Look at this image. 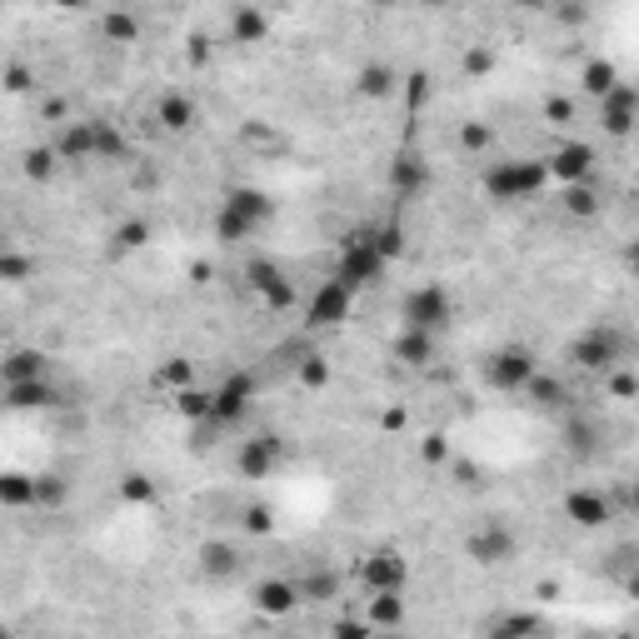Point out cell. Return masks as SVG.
<instances>
[{
  "mask_svg": "<svg viewBox=\"0 0 639 639\" xmlns=\"http://www.w3.org/2000/svg\"><path fill=\"white\" fill-rule=\"evenodd\" d=\"M270 215H275V200H270L265 190L235 185V190L220 200V210H215V240H220V245H240V240H250Z\"/></svg>",
  "mask_w": 639,
  "mask_h": 639,
  "instance_id": "6da1fadb",
  "label": "cell"
},
{
  "mask_svg": "<svg viewBox=\"0 0 639 639\" xmlns=\"http://www.w3.org/2000/svg\"><path fill=\"white\" fill-rule=\"evenodd\" d=\"M545 185H550L545 160H495V165L480 175V190H485L495 205H520V200H535Z\"/></svg>",
  "mask_w": 639,
  "mask_h": 639,
  "instance_id": "7a4b0ae2",
  "label": "cell"
},
{
  "mask_svg": "<svg viewBox=\"0 0 639 639\" xmlns=\"http://www.w3.org/2000/svg\"><path fill=\"white\" fill-rule=\"evenodd\" d=\"M630 345H635V340H630L620 325L600 320V325H590V330H580V335L570 340V365L585 370V375H615V365L625 360Z\"/></svg>",
  "mask_w": 639,
  "mask_h": 639,
  "instance_id": "3957f363",
  "label": "cell"
},
{
  "mask_svg": "<svg viewBox=\"0 0 639 639\" xmlns=\"http://www.w3.org/2000/svg\"><path fill=\"white\" fill-rule=\"evenodd\" d=\"M385 270H390V260L370 245V225H365V230H350V235H345V250H340V265H335V280L360 295V290L380 285Z\"/></svg>",
  "mask_w": 639,
  "mask_h": 639,
  "instance_id": "277c9868",
  "label": "cell"
},
{
  "mask_svg": "<svg viewBox=\"0 0 639 639\" xmlns=\"http://www.w3.org/2000/svg\"><path fill=\"white\" fill-rule=\"evenodd\" d=\"M535 375H540V360H535L530 345H500V350L485 360V380H490L500 395H525Z\"/></svg>",
  "mask_w": 639,
  "mask_h": 639,
  "instance_id": "5b68a950",
  "label": "cell"
},
{
  "mask_svg": "<svg viewBox=\"0 0 639 639\" xmlns=\"http://www.w3.org/2000/svg\"><path fill=\"white\" fill-rule=\"evenodd\" d=\"M450 315H455V300H450L445 285H420V290H410V295L400 300V320H405V330L440 335V330L450 325Z\"/></svg>",
  "mask_w": 639,
  "mask_h": 639,
  "instance_id": "8992f818",
  "label": "cell"
},
{
  "mask_svg": "<svg viewBox=\"0 0 639 639\" xmlns=\"http://www.w3.org/2000/svg\"><path fill=\"white\" fill-rule=\"evenodd\" d=\"M355 575H360L365 595H405V585H410V560H405L400 550H375V555L360 560Z\"/></svg>",
  "mask_w": 639,
  "mask_h": 639,
  "instance_id": "52a82bcc",
  "label": "cell"
},
{
  "mask_svg": "<svg viewBox=\"0 0 639 639\" xmlns=\"http://www.w3.org/2000/svg\"><path fill=\"white\" fill-rule=\"evenodd\" d=\"M350 310H355V290H345V285L330 275V280L315 285V295H310V305H305V325H310V330H340V325L350 320Z\"/></svg>",
  "mask_w": 639,
  "mask_h": 639,
  "instance_id": "ba28073f",
  "label": "cell"
},
{
  "mask_svg": "<svg viewBox=\"0 0 639 639\" xmlns=\"http://www.w3.org/2000/svg\"><path fill=\"white\" fill-rule=\"evenodd\" d=\"M465 555H470L475 565H485V570H500V565H510V560L520 555V535H515L510 525H480V530L465 540Z\"/></svg>",
  "mask_w": 639,
  "mask_h": 639,
  "instance_id": "9c48e42d",
  "label": "cell"
},
{
  "mask_svg": "<svg viewBox=\"0 0 639 639\" xmlns=\"http://www.w3.org/2000/svg\"><path fill=\"white\" fill-rule=\"evenodd\" d=\"M545 170H550V180H560V190L565 185H580V180L595 175V145L590 140H560L545 155Z\"/></svg>",
  "mask_w": 639,
  "mask_h": 639,
  "instance_id": "30bf717a",
  "label": "cell"
},
{
  "mask_svg": "<svg viewBox=\"0 0 639 639\" xmlns=\"http://www.w3.org/2000/svg\"><path fill=\"white\" fill-rule=\"evenodd\" d=\"M245 285L265 300V310H280V315H285V310L295 305V285H290V275H285L275 260H265V255L245 265Z\"/></svg>",
  "mask_w": 639,
  "mask_h": 639,
  "instance_id": "8fae6325",
  "label": "cell"
},
{
  "mask_svg": "<svg viewBox=\"0 0 639 639\" xmlns=\"http://www.w3.org/2000/svg\"><path fill=\"white\" fill-rule=\"evenodd\" d=\"M635 125H639V85L620 80V85L600 100V130H605L610 140H625V135H635Z\"/></svg>",
  "mask_w": 639,
  "mask_h": 639,
  "instance_id": "7c38bea8",
  "label": "cell"
},
{
  "mask_svg": "<svg viewBox=\"0 0 639 639\" xmlns=\"http://www.w3.org/2000/svg\"><path fill=\"white\" fill-rule=\"evenodd\" d=\"M280 460H285L280 435H250V440H240V450H235V475H240V480H265V475L280 470Z\"/></svg>",
  "mask_w": 639,
  "mask_h": 639,
  "instance_id": "4fadbf2b",
  "label": "cell"
},
{
  "mask_svg": "<svg viewBox=\"0 0 639 639\" xmlns=\"http://www.w3.org/2000/svg\"><path fill=\"white\" fill-rule=\"evenodd\" d=\"M560 510H565V520H570L575 530H605V525L615 520V505H610V495H605V490H595V485H580V490H570V495L560 500Z\"/></svg>",
  "mask_w": 639,
  "mask_h": 639,
  "instance_id": "5bb4252c",
  "label": "cell"
},
{
  "mask_svg": "<svg viewBox=\"0 0 639 639\" xmlns=\"http://www.w3.org/2000/svg\"><path fill=\"white\" fill-rule=\"evenodd\" d=\"M250 400H255V375L250 370H230L215 385V425H240Z\"/></svg>",
  "mask_w": 639,
  "mask_h": 639,
  "instance_id": "9a60e30c",
  "label": "cell"
},
{
  "mask_svg": "<svg viewBox=\"0 0 639 639\" xmlns=\"http://www.w3.org/2000/svg\"><path fill=\"white\" fill-rule=\"evenodd\" d=\"M250 605H255L265 620H285V615H295L305 600H300V585H295V580L270 575V580H260V585L250 590Z\"/></svg>",
  "mask_w": 639,
  "mask_h": 639,
  "instance_id": "2e32d148",
  "label": "cell"
},
{
  "mask_svg": "<svg viewBox=\"0 0 639 639\" xmlns=\"http://www.w3.org/2000/svg\"><path fill=\"white\" fill-rule=\"evenodd\" d=\"M425 185H430V160L420 150H395V160H390L395 200H415V195H425Z\"/></svg>",
  "mask_w": 639,
  "mask_h": 639,
  "instance_id": "e0dca14e",
  "label": "cell"
},
{
  "mask_svg": "<svg viewBox=\"0 0 639 639\" xmlns=\"http://www.w3.org/2000/svg\"><path fill=\"white\" fill-rule=\"evenodd\" d=\"M55 155H60L65 165L95 160V120H60V130H55Z\"/></svg>",
  "mask_w": 639,
  "mask_h": 639,
  "instance_id": "ac0fdd59",
  "label": "cell"
},
{
  "mask_svg": "<svg viewBox=\"0 0 639 639\" xmlns=\"http://www.w3.org/2000/svg\"><path fill=\"white\" fill-rule=\"evenodd\" d=\"M390 350H395V360L405 370H430V360L440 355V335H425V330H405L400 325V335L390 340Z\"/></svg>",
  "mask_w": 639,
  "mask_h": 639,
  "instance_id": "d6986e66",
  "label": "cell"
},
{
  "mask_svg": "<svg viewBox=\"0 0 639 639\" xmlns=\"http://www.w3.org/2000/svg\"><path fill=\"white\" fill-rule=\"evenodd\" d=\"M155 120H160L170 135H185V130L200 120V110H195V100H190V95L170 90V95H160V100H155Z\"/></svg>",
  "mask_w": 639,
  "mask_h": 639,
  "instance_id": "ffe728a7",
  "label": "cell"
},
{
  "mask_svg": "<svg viewBox=\"0 0 639 639\" xmlns=\"http://www.w3.org/2000/svg\"><path fill=\"white\" fill-rule=\"evenodd\" d=\"M195 560H200V575H205V580H230V575L240 570V550L225 545V540H205V545L195 550Z\"/></svg>",
  "mask_w": 639,
  "mask_h": 639,
  "instance_id": "44dd1931",
  "label": "cell"
},
{
  "mask_svg": "<svg viewBox=\"0 0 639 639\" xmlns=\"http://www.w3.org/2000/svg\"><path fill=\"white\" fill-rule=\"evenodd\" d=\"M560 210H565V215H575V220H600V210H605L600 185H595V180L565 185V190H560Z\"/></svg>",
  "mask_w": 639,
  "mask_h": 639,
  "instance_id": "7402d4cb",
  "label": "cell"
},
{
  "mask_svg": "<svg viewBox=\"0 0 639 639\" xmlns=\"http://www.w3.org/2000/svg\"><path fill=\"white\" fill-rule=\"evenodd\" d=\"M5 405H10V410H50V405H60V390H55L50 380L5 385Z\"/></svg>",
  "mask_w": 639,
  "mask_h": 639,
  "instance_id": "603a6c76",
  "label": "cell"
},
{
  "mask_svg": "<svg viewBox=\"0 0 639 639\" xmlns=\"http://www.w3.org/2000/svg\"><path fill=\"white\" fill-rule=\"evenodd\" d=\"M265 35H270V15H265L260 5H235V10H230V40L255 45V40H265Z\"/></svg>",
  "mask_w": 639,
  "mask_h": 639,
  "instance_id": "cb8c5ba5",
  "label": "cell"
},
{
  "mask_svg": "<svg viewBox=\"0 0 639 639\" xmlns=\"http://www.w3.org/2000/svg\"><path fill=\"white\" fill-rule=\"evenodd\" d=\"M0 375H5V385L45 380V355H40V350H10V355L0 360Z\"/></svg>",
  "mask_w": 639,
  "mask_h": 639,
  "instance_id": "d4e9b609",
  "label": "cell"
},
{
  "mask_svg": "<svg viewBox=\"0 0 639 639\" xmlns=\"http://www.w3.org/2000/svg\"><path fill=\"white\" fill-rule=\"evenodd\" d=\"M175 415L190 420V425H215V390H200V385L180 390L175 395Z\"/></svg>",
  "mask_w": 639,
  "mask_h": 639,
  "instance_id": "484cf974",
  "label": "cell"
},
{
  "mask_svg": "<svg viewBox=\"0 0 639 639\" xmlns=\"http://www.w3.org/2000/svg\"><path fill=\"white\" fill-rule=\"evenodd\" d=\"M580 85H585V95H595V100H605L615 85H620V65L615 60H585V70H580Z\"/></svg>",
  "mask_w": 639,
  "mask_h": 639,
  "instance_id": "4316f807",
  "label": "cell"
},
{
  "mask_svg": "<svg viewBox=\"0 0 639 639\" xmlns=\"http://www.w3.org/2000/svg\"><path fill=\"white\" fill-rule=\"evenodd\" d=\"M395 80H400V75H395L390 65H380V60H375V65H360V70H355V95H365V100H385V95L395 90Z\"/></svg>",
  "mask_w": 639,
  "mask_h": 639,
  "instance_id": "83f0119b",
  "label": "cell"
},
{
  "mask_svg": "<svg viewBox=\"0 0 639 639\" xmlns=\"http://www.w3.org/2000/svg\"><path fill=\"white\" fill-rule=\"evenodd\" d=\"M530 635H540V615H530V610H510V615L490 620V630H485V639H530Z\"/></svg>",
  "mask_w": 639,
  "mask_h": 639,
  "instance_id": "f1b7e54d",
  "label": "cell"
},
{
  "mask_svg": "<svg viewBox=\"0 0 639 639\" xmlns=\"http://www.w3.org/2000/svg\"><path fill=\"white\" fill-rule=\"evenodd\" d=\"M95 160H130V135L115 120H95Z\"/></svg>",
  "mask_w": 639,
  "mask_h": 639,
  "instance_id": "f546056e",
  "label": "cell"
},
{
  "mask_svg": "<svg viewBox=\"0 0 639 639\" xmlns=\"http://www.w3.org/2000/svg\"><path fill=\"white\" fill-rule=\"evenodd\" d=\"M365 620H370V630H400L405 625V595H370Z\"/></svg>",
  "mask_w": 639,
  "mask_h": 639,
  "instance_id": "4dcf8cb0",
  "label": "cell"
},
{
  "mask_svg": "<svg viewBox=\"0 0 639 639\" xmlns=\"http://www.w3.org/2000/svg\"><path fill=\"white\" fill-rule=\"evenodd\" d=\"M0 505L5 510H30L35 505V475H20V470L0 475Z\"/></svg>",
  "mask_w": 639,
  "mask_h": 639,
  "instance_id": "1f68e13d",
  "label": "cell"
},
{
  "mask_svg": "<svg viewBox=\"0 0 639 639\" xmlns=\"http://www.w3.org/2000/svg\"><path fill=\"white\" fill-rule=\"evenodd\" d=\"M295 585H300V600H305V605H320V600H335V595H340V575H335V570H310V575H300Z\"/></svg>",
  "mask_w": 639,
  "mask_h": 639,
  "instance_id": "d6a6232c",
  "label": "cell"
},
{
  "mask_svg": "<svg viewBox=\"0 0 639 639\" xmlns=\"http://www.w3.org/2000/svg\"><path fill=\"white\" fill-rule=\"evenodd\" d=\"M150 245V225L145 220H120L115 230H110V250L115 255H135V250H145Z\"/></svg>",
  "mask_w": 639,
  "mask_h": 639,
  "instance_id": "836d02e7",
  "label": "cell"
},
{
  "mask_svg": "<svg viewBox=\"0 0 639 639\" xmlns=\"http://www.w3.org/2000/svg\"><path fill=\"white\" fill-rule=\"evenodd\" d=\"M100 35L105 40H120V45L125 40H140V15L135 10H105L100 15Z\"/></svg>",
  "mask_w": 639,
  "mask_h": 639,
  "instance_id": "e575fe53",
  "label": "cell"
},
{
  "mask_svg": "<svg viewBox=\"0 0 639 639\" xmlns=\"http://www.w3.org/2000/svg\"><path fill=\"white\" fill-rule=\"evenodd\" d=\"M155 385H165V390H175V395H180V390H190V385H195V365H190L185 355H170L165 365H155Z\"/></svg>",
  "mask_w": 639,
  "mask_h": 639,
  "instance_id": "d590c367",
  "label": "cell"
},
{
  "mask_svg": "<svg viewBox=\"0 0 639 639\" xmlns=\"http://www.w3.org/2000/svg\"><path fill=\"white\" fill-rule=\"evenodd\" d=\"M525 395H530V400H535L540 410H565V405H570V390H565V385H560L555 375H535Z\"/></svg>",
  "mask_w": 639,
  "mask_h": 639,
  "instance_id": "8d00e7d4",
  "label": "cell"
},
{
  "mask_svg": "<svg viewBox=\"0 0 639 639\" xmlns=\"http://www.w3.org/2000/svg\"><path fill=\"white\" fill-rule=\"evenodd\" d=\"M370 245H375L385 260H400V255H405V225H400V220L370 225Z\"/></svg>",
  "mask_w": 639,
  "mask_h": 639,
  "instance_id": "74e56055",
  "label": "cell"
},
{
  "mask_svg": "<svg viewBox=\"0 0 639 639\" xmlns=\"http://www.w3.org/2000/svg\"><path fill=\"white\" fill-rule=\"evenodd\" d=\"M120 500H125V505H155V500H160V485H155L150 475L130 470V475H120Z\"/></svg>",
  "mask_w": 639,
  "mask_h": 639,
  "instance_id": "f35d334b",
  "label": "cell"
},
{
  "mask_svg": "<svg viewBox=\"0 0 639 639\" xmlns=\"http://www.w3.org/2000/svg\"><path fill=\"white\" fill-rule=\"evenodd\" d=\"M70 500V485L60 475H35V510H60Z\"/></svg>",
  "mask_w": 639,
  "mask_h": 639,
  "instance_id": "ab89813d",
  "label": "cell"
},
{
  "mask_svg": "<svg viewBox=\"0 0 639 639\" xmlns=\"http://www.w3.org/2000/svg\"><path fill=\"white\" fill-rule=\"evenodd\" d=\"M495 145V130L485 125V120H465L460 125V150H470V155H485Z\"/></svg>",
  "mask_w": 639,
  "mask_h": 639,
  "instance_id": "60d3db41",
  "label": "cell"
},
{
  "mask_svg": "<svg viewBox=\"0 0 639 639\" xmlns=\"http://www.w3.org/2000/svg\"><path fill=\"white\" fill-rule=\"evenodd\" d=\"M55 165H60L55 145H35V150H25V175H30V180H50Z\"/></svg>",
  "mask_w": 639,
  "mask_h": 639,
  "instance_id": "b9f144b4",
  "label": "cell"
},
{
  "mask_svg": "<svg viewBox=\"0 0 639 639\" xmlns=\"http://www.w3.org/2000/svg\"><path fill=\"white\" fill-rule=\"evenodd\" d=\"M300 385L305 390H325L330 385V360L325 355H300Z\"/></svg>",
  "mask_w": 639,
  "mask_h": 639,
  "instance_id": "7bdbcfd3",
  "label": "cell"
},
{
  "mask_svg": "<svg viewBox=\"0 0 639 639\" xmlns=\"http://www.w3.org/2000/svg\"><path fill=\"white\" fill-rule=\"evenodd\" d=\"M240 525H245V535H255V540L275 535V520H270V510H265V505H250V510L240 515Z\"/></svg>",
  "mask_w": 639,
  "mask_h": 639,
  "instance_id": "ee69618b",
  "label": "cell"
},
{
  "mask_svg": "<svg viewBox=\"0 0 639 639\" xmlns=\"http://www.w3.org/2000/svg\"><path fill=\"white\" fill-rule=\"evenodd\" d=\"M30 270H35V265H30V260H25L20 250H5V255H0V280H10V285H20V280H25Z\"/></svg>",
  "mask_w": 639,
  "mask_h": 639,
  "instance_id": "f6af8a7d",
  "label": "cell"
},
{
  "mask_svg": "<svg viewBox=\"0 0 639 639\" xmlns=\"http://www.w3.org/2000/svg\"><path fill=\"white\" fill-rule=\"evenodd\" d=\"M375 630H370V620H335V630H330V639H370Z\"/></svg>",
  "mask_w": 639,
  "mask_h": 639,
  "instance_id": "bcb514c9",
  "label": "cell"
},
{
  "mask_svg": "<svg viewBox=\"0 0 639 639\" xmlns=\"http://www.w3.org/2000/svg\"><path fill=\"white\" fill-rule=\"evenodd\" d=\"M545 120H555V125L575 120V100H565V95H550V100H545Z\"/></svg>",
  "mask_w": 639,
  "mask_h": 639,
  "instance_id": "7dc6e473",
  "label": "cell"
},
{
  "mask_svg": "<svg viewBox=\"0 0 639 639\" xmlns=\"http://www.w3.org/2000/svg\"><path fill=\"white\" fill-rule=\"evenodd\" d=\"M420 455H425L430 465H445V460H450V445H445V435H425V445H420Z\"/></svg>",
  "mask_w": 639,
  "mask_h": 639,
  "instance_id": "c3c4849f",
  "label": "cell"
},
{
  "mask_svg": "<svg viewBox=\"0 0 639 639\" xmlns=\"http://www.w3.org/2000/svg\"><path fill=\"white\" fill-rule=\"evenodd\" d=\"M610 390H615L620 400H630V395H639V375H630V370H615V375H610Z\"/></svg>",
  "mask_w": 639,
  "mask_h": 639,
  "instance_id": "681fc988",
  "label": "cell"
},
{
  "mask_svg": "<svg viewBox=\"0 0 639 639\" xmlns=\"http://www.w3.org/2000/svg\"><path fill=\"white\" fill-rule=\"evenodd\" d=\"M490 65H495V55H490V50H480V45H475V50H465V75H485Z\"/></svg>",
  "mask_w": 639,
  "mask_h": 639,
  "instance_id": "f907efd6",
  "label": "cell"
},
{
  "mask_svg": "<svg viewBox=\"0 0 639 639\" xmlns=\"http://www.w3.org/2000/svg\"><path fill=\"white\" fill-rule=\"evenodd\" d=\"M25 85H30V70L25 65H10L5 70V90H25Z\"/></svg>",
  "mask_w": 639,
  "mask_h": 639,
  "instance_id": "816d5d0a",
  "label": "cell"
},
{
  "mask_svg": "<svg viewBox=\"0 0 639 639\" xmlns=\"http://www.w3.org/2000/svg\"><path fill=\"white\" fill-rule=\"evenodd\" d=\"M190 60H195V65H205V60H210V40H205V35H195V40H190Z\"/></svg>",
  "mask_w": 639,
  "mask_h": 639,
  "instance_id": "f5cc1de1",
  "label": "cell"
},
{
  "mask_svg": "<svg viewBox=\"0 0 639 639\" xmlns=\"http://www.w3.org/2000/svg\"><path fill=\"white\" fill-rule=\"evenodd\" d=\"M625 265H630V270H635V275H639V235H635V240H630V245H625Z\"/></svg>",
  "mask_w": 639,
  "mask_h": 639,
  "instance_id": "db71d44e",
  "label": "cell"
},
{
  "mask_svg": "<svg viewBox=\"0 0 639 639\" xmlns=\"http://www.w3.org/2000/svg\"><path fill=\"white\" fill-rule=\"evenodd\" d=\"M405 425V410H385V430H400Z\"/></svg>",
  "mask_w": 639,
  "mask_h": 639,
  "instance_id": "11a10c76",
  "label": "cell"
},
{
  "mask_svg": "<svg viewBox=\"0 0 639 639\" xmlns=\"http://www.w3.org/2000/svg\"><path fill=\"white\" fill-rule=\"evenodd\" d=\"M625 500H630V510H635V515H639V480H635V485H630V495H625Z\"/></svg>",
  "mask_w": 639,
  "mask_h": 639,
  "instance_id": "9f6ffc18",
  "label": "cell"
},
{
  "mask_svg": "<svg viewBox=\"0 0 639 639\" xmlns=\"http://www.w3.org/2000/svg\"><path fill=\"white\" fill-rule=\"evenodd\" d=\"M625 590H630V595L639 600V575H630V585H625Z\"/></svg>",
  "mask_w": 639,
  "mask_h": 639,
  "instance_id": "6f0895ef",
  "label": "cell"
},
{
  "mask_svg": "<svg viewBox=\"0 0 639 639\" xmlns=\"http://www.w3.org/2000/svg\"><path fill=\"white\" fill-rule=\"evenodd\" d=\"M615 639H635V635H615Z\"/></svg>",
  "mask_w": 639,
  "mask_h": 639,
  "instance_id": "680465c9",
  "label": "cell"
},
{
  "mask_svg": "<svg viewBox=\"0 0 639 639\" xmlns=\"http://www.w3.org/2000/svg\"><path fill=\"white\" fill-rule=\"evenodd\" d=\"M635 180H639V160H635Z\"/></svg>",
  "mask_w": 639,
  "mask_h": 639,
  "instance_id": "91938a15",
  "label": "cell"
}]
</instances>
